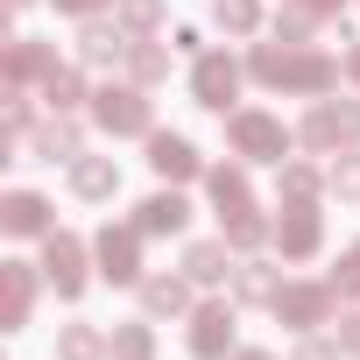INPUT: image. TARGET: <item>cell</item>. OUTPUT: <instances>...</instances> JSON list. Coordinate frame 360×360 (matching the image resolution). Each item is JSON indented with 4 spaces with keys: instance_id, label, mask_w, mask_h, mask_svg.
I'll return each instance as SVG.
<instances>
[{
    "instance_id": "f35d334b",
    "label": "cell",
    "mask_w": 360,
    "mask_h": 360,
    "mask_svg": "<svg viewBox=\"0 0 360 360\" xmlns=\"http://www.w3.org/2000/svg\"><path fill=\"white\" fill-rule=\"evenodd\" d=\"M346 78H353V85H360V43H353V50H346Z\"/></svg>"
},
{
    "instance_id": "52a82bcc",
    "label": "cell",
    "mask_w": 360,
    "mask_h": 360,
    "mask_svg": "<svg viewBox=\"0 0 360 360\" xmlns=\"http://www.w3.org/2000/svg\"><path fill=\"white\" fill-rule=\"evenodd\" d=\"M276 248H283V262H311V255L325 248V212H318V198H283V212H276Z\"/></svg>"
},
{
    "instance_id": "ffe728a7",
    "label": "cell",
    "mask_w": 360,
    "mask_h": 360,
    "mask_svg": "<svg viewBox=\"0 0 360 360\" xmlns=\"http://www.w3.org/2000/svg\"><path fill=\"white\" fill-rule=\"evenodd\" d=\"M134 226H141L148 240H155V233H184V226H191V205L176 198V191H155V198L134 205Z\"/></svg>"
},
{
    "instance_id": "8fae6325",
    "label": "cell",
    "mask_w": 360,
    "mask_h": 360,
    "mask_svg": "<svg viewBox=\"0 0 360 360\" xmlns=\"http://www.w3.org/2000/svg\"><path fill=\"white\" fill-rule=\"evenodd\" d=\"M233 332H240L233 304H198L184 339H191V353H198V360H226V353H240V346H233Z\"/></svg>"
},
{
    "instance_id": "5bb4252c",
    "label": "cell",
    "mask_w": 360,
    "mask_h": 360,
    "mask_svg": "<svg viewBox=\"0 0 360 360\" xmlns=\"http://www.w3.org/2000/svg\"><path fill=\"white\" fill-rule=\"evenodd\" d=\"M205 191H212L219 219H240V212H255V184H248V162H212V169H205Z\"/></svg>"
},
{
    "instance_id": "836d02e7",
    "label": "cell",
    "mask_w": 360,
    "mask_h": 360,
    "mask_svg": "<svg viewBox=\"0 0 360 360\" xmlns=\"http://www.w3.org/2000/svg\"><path fill=\"white\" fill-rule=\"evenodd\" d=\"M290 360H339V339H325V332H304Z\"/></svg>"
},
{
    "instance_id": "4fadbf2b",
    "label": "cell",
    "mask_w": 360,
    "mask_h": 360,
    "mask_svg": "<svg viewBox=\"0 0 360 360\" xmlns=\"http://www.w3.org/2000/svg\"><path fill=\"white\" fill-rule=\"evenodd\" d=\"M36 311V269L29 262H0V332H22Z\"/></svg>"
},
{
    "instance_id": "d590c367",
    "label": "cell",
    "mask_w": 360,
    "mask_h": 360,
    "mask_svg": "<svg viewBox=\"0 0 360 360\" xmlns=\"http://www.w3.org/2000/svg\"><path fill=\"white\" fill-rule=\"evenodd\" d=\"M57 15H71V22H92V15H106V8H120V0H50Z\"/></svg>"
},
{
    "instance_id": "d4e9b609",
    "label": "cell",
    "mask_w": 360,
    "mask_h": 360,
    "mask_svg": "<svg viewBox=\"0 0 360 360\" xmlns=\"http://www.w3.org/2000/svg\"><path fill=\"white\" fill-rule=\"evenodd\" d=\"M43 99H50V113H78L92 92H85V71H71V64H57L50 78H43Z\"/></svg>"
},
{
    "instance_id": "d6986e66",
    "label": "cell",
    "mask_w": 360,
    "mask_h": 360,
    "mask_svg": "<svg viewBox=\"0 0 360 360\" xmlns=\"http://www.w3.org/2000/svg\"><path fill=\"white\" fill-rule=\"evenodd\" d=\"M184 276H191L198 290L233 283V248H226V233H219V240H191V248H184Z\"/></svg>"
},
{
    "instance_id": "8d00e7d4",
    "label": "cell",
    "mask_w": 360,
    "mask_h": 360,
    "mask_svg": "<svg viewBox=\"0 0 360 360\" xmlns=\"http://www.w3.org/2000/svg\"><path fill=\"white\" fill-rule=\"evenodd\" d=\"M169 50H184V57H205V43H198V29H169Z\"/></svg>"
},
{
    "instance_id": "2e32d148",
    "label": "cell",
    "mask_w": 360,
    "mask_h": 360,
    "mask_svg": "<svg viewBox=\"0 0 360 360\" xmlns=\"http://www.w3.org/2000/svg\"><path fill=\"white\" fill-rule=\"evenodd\" d=\"M50 71H57V50L36 43V36H15L8 57H0V78H8V85H43Z\"/></svg>"
},
{
    "instance_id": "277c9868",
    "label": "cell",
    "mask_w": 360,
    "mask_h": 360,
    "mask_svg": "<svg viewBox=\"0 0 360 360\" xmlns=\"http://www.w3.org/2000/svg\"><path fill=\"white\" fill-rule=\"evenodd\" d=\"M226 141H233L240 162H290V148H297V134H290L276 113H255V106L226 113Z\"/></svg>"
},
{
    "instance_id": "7a4b0ae2",
    "label": "cell",
    "mask_w": 360,
    "mask_h": 360,
    "mask_svg": "<svg viewBox=\"0 0 360 360\" xmlns=\"http://www.w3.org/2000/svg\"><path fill=\"white\" fill-rule=\"evenodd\" d=\"M297 141H304L311 155H346V148H360V99H311Z\"/></svg>"
},
{
    "instance_id": "484cf974",
    "label": "cell",
    "mask_w": 360,
    "mask_h": 360,
    "mask_svg": "<svg viewBox=\"0 0 360 360\" xmlns=\"http://www.w3.org/2000/svg\"><path fill=\"white\" fill-rule=\"evenodd\" d=\"M127 78H134V85H162V78H169V50L148 43V36H134V50H127Z\"/></svg>"
},
{
    "instance_id": "1f68e13d",
    "label": "cell",
    "mask_w": 360,
    "mask_h": 360,
    "mask_svg": "<svg viewBox=\"0 0 360 360\" xmlns=\"http://www.w3.org/2000/svg\"><path fill=\"white\" fill-rule=\"evenodd\" d=\"M134 36H148V29H162V0H120V8H113Z\"/></svg>"
},
{
    "instance_id": "7c38bea8",
    "label": "cell",
    "mask_w": 360,
    "mask_h": 360,
    "mask_svg": "<svg viewBox=\"0 0 360 360\" xmlns=\"http://www.w3.org/2000/svg\"><path fill=\"white\" fill-rule=\"evenodd\" d=\"M148 169L162 176V184H191V176H205V155L184 141V134H148Z\"/></svg>"
},
{
    "instance_id": "ac0fdd59",
    "label": "cell",
    "mask_w": 360,
    "mask_h": 360,
    "mask_svg": "<svg viewBox=\"0 0 360 360\" xmlns=\"http://www.w3.org/2000/svg\"><path fill=\"white\" fill-rule=\"evenodd\" d=\"M134 290H141V311H148V318H184V311H198V304H191V290H198L191 276H141Z\"/></svg>"
},
{
    "instance_id": "d6a6232c",
    "label": "cell",
    "mask_w": 360,
    "mask_h": 360,
    "mask_svg": "<svg viewBox=\"0 0 360 360\" xmlns=\"http://www.w3.org/2000/svg\"><path fill=\"white\" fill-rule=\"evenodd\" d=\"M325 283H332V290H339V297H360V248H353V255H339V262H332V276H325Z\"/></svg>"
},
{
    "instance_id": "8992f818",
    "label": "cell",
    "mask_w": 360,
    "mask_h": 360,
    "mask_svg": "<svg viewBox=\"0 0 360 360\" xmlns=\"http://www.w3.org/2000/svg\"><path fill=\"white\" fill-rule=\"evenodd\" d=\"M269 311H276L290 332H318V325L339 318V290H332V283H283Z\"/></svg>"
},
{
    "instance_id": "6da1fadb",
    "label": "cell",
    "mask_w": 360,
    "mask_h": 360,
    "mask_svg": "<svg viewBox=\"0 0 360 360\" xmlns=\"http://www.w3.org/2000/svg\"><path fill=\"white\" fill-rule=\"evenodd\" d=\"M248 78L269 92H297V99H325L339 85V57L311 50V43H255L248 50Z\"/></svg>"
},
{
    "instance_id": "ba28073f",
    "label": "cell",
    "mask_w": 360,
    "mask_h": 360,
    "mask_svg": "<svg viewBox=\"0 0 360 360\" xmlns=\"http://www.w3.org/2000/svg\"><path fill=\"white\" fill-rule=\"evenodd\" d=\"M85 255H92V248H85L78 233H64V226H57V233H43V283H50L57 297H85V283H92Z\"/></svg>"
},
{
    "instance_id": "44dd1931",
    "label": "cell",
    "mask_w": 360,
    "mask_h": 360,
    "mask_svg": "<svg viewBox=\"0 0 360 360\" xmlns=\"http://www.w3.org/2000/svg\"><path fill=\"white\" fill-rule=\"evenodd\" d=\"M71 191L92 198V205L113 198V191H120V162H113V155H78V162H71Z\"/></svg>"
},
{
    "instance_id": "f546056e",
    "label": "cell",
    "mask_w": 360,
    "mask_h": 360,
    "mask_svg": "<svg viewBox=\"0 0 360 360\" xmlns=\"http://www.w3.org/2000/svg\"><path fill=\"white\" fill-rule=\"evenodd\" d=\"M113 360H155V332L148 325H113Z\"/></svg>"
},
{
    "instance_id": "83f0119b",
    "label": "cell",
    "mask_w": 360,
    "mask_h": 360,
    "mask_svg": "<svg viewBox=\"0 0 360 360\" xmlns=\"http://www.w3.org/2000/svg\"><path fill=\"white\" fill-rule=\"evenodd\" d=\"M212 22L226 36H255L262 29V0H212Z\"/></svg>"
},
{
    "instance_id": "ab89813d",
    "label": "cell",
    "mask_w": 360,
    "mask_h": 360,
    "mask_svg": "<svg viewBox=\"0 0 360 360\" xmlns=\"http://www.w3.org/2000/svg\"><path fill=\"white\" fill-rule=\"evenodd\" d=\"M233 360H276V353H269V346H240Z\"/></svg>"
},
{
    "instance_id": "9a60e30c",
    "label": "cell",
    "mask_w": 360,
    "mask_h": 360,
    "mask_svg": "<svg viewBox=\"0 0 360 360\" xmlns=\"http://www.w3.org/2000/svg\"><path fill=\"white\" fill-rule=\"evenodd\" d=\"M0 226H8L15 240H43V233H57L43 191H8V198H0Z\"/></svg>"
},
{
    "instance_id": "cb8c5ba5",
    "label": "cell",
    "mask_w": 360,
    "mask_h": 360,
    "mask_svg": "<svg viewBox=\"0 0 360 360\" xmlns=\"http://www.w3.org/2000/svg\"><path fill=\"white\" fill-rule=\"evenodd\" d=\"M318 22H325L318 8H304V0H283V8L269 15V36H276V43H311Z\"/></svg>"
},
{
    "instance_id": "9c48e42d",
    "label": "cell",
    "mask_w": 360,
    "mask_h": 360,
    "mask_svg": "<svg viewBox=\"0 0 360 360\" xmlns=\"http://www.w3.org/2000/svg\"><path fill=\"white\" fill-rule=\"evenodd\" d=\"M141 240H148L141 226H113V219H106V226L92 233L99 276H106V283H141Z\"/></svg>"
},
{
    "instance_id": "30bf717a",
    "label": "cell",
    "mask_w": 360,
    "mask_h": 360,
    "mask_svg": "<svg viewBox=\"0 0 360 360\" xmlns=\"http://www.w3.org/2000/svg\"><path fill=\"white\" fill-rule=\"evenodd\" d=\"M127 50H134V29H127V22H106V15L78 22V64H92V71H120Z\"/></svg>"
},
{
    "instance_id": "f1b7e54d",
    "label": "cell",
    "mask_w": 360,
    "mask_h": 360,
    "mask_svg": "<svg viewBox=\"0 0 360 360\" xmlns=\"http://www.w3.org/2000/svg\"><path fill=\"white\" fill-rule=\"evenodd\" d=\"M276 169H283V176H276V191H283V198H318V191H325V176H318L311 162H297V155L276 162Z\"/></svg>"
},
{
    "instance_id": "3957f363",
    "label": "cell",
    "mask_w": 360,
    "mask_h": 360,
    "mask_svg": "<svg viewBox=\"0 0 360 360\" xmlns=\"http://www.w3.org/2000/svg\"><path fill=\"white\" fill-rule=\"evenodd\" d=\"M92 120H99V134H113V141H120V134H141V141H148V134H155L148 85H134V78H127V85H99V92H92Z\"/></svg>"
},
{
    "instance_id": "e575fe53",
    "label": "cell",
    "mask_w": 360,
    "mask_h": 360,
    "mask_svg": "<svg viewBox=\"0 0 360 360\" xmlns=\"http://www.w3.org/2000/svg\"><path fill=\"white\" fill-rule=\"evenodd\" d=\"M332 339H339V353L360 360V311H339V318H332Z\"/></svg>"
},
{
    "instance_id": "e0dca14e",
    "label": "cell",
    "mask_w": 360,
    "mask_h": 360,
    "mask_svg": "<svg viewBox=\"0 0 360 360\" xmlns=\"http://www.w3.org/2000/svg\"><path fill=\"white\" fill-rule=\"evenodd\" d=\"M29 148H36L43 162H78V155H85V127H78L71 113H50V120H36Z\"/></svg>"
},
{
    "instance_id": "5b68a950",
    "label": "cell",
    "mask_w": 360,
    "mask_h": 360,
    "mask_svg": "<svg viewBox=\"0 0 360 360\" xmlns=\"http://www.w3.org/2000/svg\"><path fill=\"white\" fill-rule=\"evenodd\" d=\"M240 85H248V64H240L233 50H205V57L191 64V99H198L205 113H226V106L240 99Z\"/></svg>"
},
{
    "instance_id": "4dcf8cb0",
    "label": "cell",
    "mask_w": 360,
    "mask_h": 360,
    "mask_svg": "<svg viewBox=\"0 0 360 360\" xmlns=\"http://www.w3.org/2000/svg\"><path fill=\"white\" fill-rule=\"evenodd\" d=\"M325 191H332V198H360V148H346V155L325 169Z\"/></svg>"
},
{
    "instance_id": "603a6c76",
    "label": "cell",
    "mask_w": 360,
    "mask_h": 360,
    "mask_svg": "<svg viewBox=\"0 0 360 360\" xmlns=\"http://www.w3.org/2000/svg\"><path fill=\"white\" fill-rule=\"evenodd\" d=\"M57 360H113V339L99 325H64L57 332Z\"/></svg>"
},
{
    "instance_id": "60d3db41",
    "label": "cell",
    "mask_w": 360,
    "mask_h": 360,
    "mask_svg": "<svg viewBox=\"0 0 360 360\" xmlns=\"http://www.w3.org/2000/svg\"><path fill=\"white\" fill-rule=\"evenodd\" d=\"M8 8H15V15H22V8H36V0H8Z\"/></svg>"
},
{
    "instance_id": "7402d4cb",
    "label": "cell",
    "mask_w": 360,
    "mask_h": 360,
    "mask_svg": "<svg viewBox=\"0 0 360 360\" xmlns=\"http://www.w3.org/2000/svg\"><path fill=\"white\" fill-rule=\"evenodd\" d=\"M276 290H283V276L269 269V262H233V304H276Z\"/></svg>"
},
{
    "instance_id": "4316f807",
    "label": "cell",
    "mask_w": 360,
    "mask_h": 360,
    "mask_svg": "<svg viewBox=\"0 0 360 360\" xmlns=\"http://www.w3.org/2000/svg\"><path fill=\"white\" fill-rule=\"evenodd\" d=\"M226 226V248L233 255H255L262 240H276V219H262V212H240V219H219Z\"/></svg>"
},
{
    "instance_id": "74e56055",
    "label": "cell",
    "mask_w": 360,
    "mask_h": 360,
    "mask_svg": "<svg viewBox=\"0 0 360 360\" xmlns=\"http://www.w3.org/2000/svg\"><path fill=\"white\" fill-rule=\"evenodd\" d=\"M304 8H318V15H325V22H332V15H339V8H346V0H304Z\"/></svg>"
}]
</instances>
